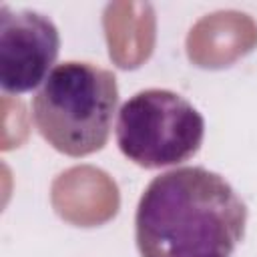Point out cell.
Masks as SVG:
<instances>
[{
	"instance_id": "1",
	"label": "cell",
	"mask_w": 257,
	"mask_h": 257,
	"mask_svg": "<svg viewBox=\"0 0 257 257\" xmlns=\"http://www.w3.org/2000/svg\"><path fill=\"white\" fill-rule=\"evenodd\" d=\"M245 225L247 205L223 175L179 167L141 195L135 239L141 257H231Z\"/></svg>"
},
{
	"instance_id": "2",
	"label": "cell",
	"mask_w": 257,
	"mask_h": 257,
	"mask_svg": "<svg viewBox=\"0 0 257 257\" xmlns=\"http://www.w3.org/2000/svg\"><path fill=\"white\" fill-rule=\"evenodd\" d=\"M116 104L118 86L110 70L66 60L50 70L32 98V120L52 149L86 157L106 145Z\"/></svg>"
},
{
	"instance_id": "3",
	"label": "cell",
	"mask_w": 257,
	"mask_h": 257,
	"mask_svg": "<svg viewBox=\"0 0 257 257\" xmlns=\"http://www.w3.org/2000/svg\"><path fill=\"white\" fill-rule=\"evenodd\" d=\"M205 137L203 114L181 94L147 88L118 110L116 145L139 167L161 169L193 159Z\"/></svg>"
},
{
	"instance_id": "4",
	"label": "cell",
	"mask_w": 257,
	"mask_h": 257,
	"mask_svg": "<svg viewBox=\"0 0 257 257\" xmlns=\"http://www.w3.org/2000/svg\"><path fill=\"white\" fill-rule=\"evenodd\" d=\"M56 24L36 10L0 6V86L8 94H24L40 86L58 58Z\"/></svg>"
}]
</instances>
